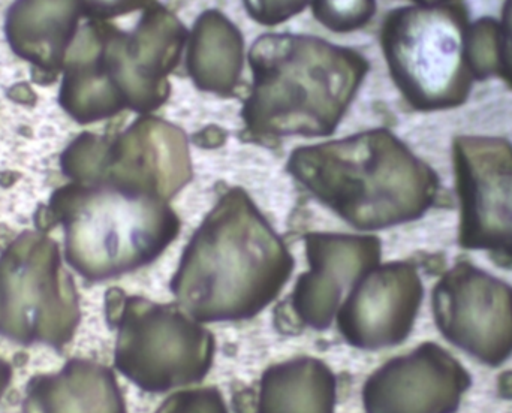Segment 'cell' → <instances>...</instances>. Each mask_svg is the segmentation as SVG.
<instances>
[{"label": "cell", "instance_id": "6da1fadb", "mask_svg": "<svg viewBox=\"0 0 512 413\" xmlns=\"http://www.w3.org/2000/svg\"><path fill=\"white\" fill-rule=\"evenodd\" d=\"M294 259L246 198L231 195L183 252L171 291L198 322L251 319L282 291Z\"/></svg>", "mask_w": 512, "mask_h": 413}, {"label": "cell", "instance_id": "7a4b0ae2", "mask_svg": "<svg viewBox=\"0 0 512 413\" xmlns=\"http://www.w3.org/2000/svg\"><path fill=\"white\" fill-rule=\"evenodd\" d=\"M47 217L65 232V259L90 282L138 270L179 234L176 214L129 180L72 182L51 195Z\"/></svg>", "mask_w": 512, "mask_h": 413}, {"label": "cell", "instance_id": "3957f363", "mask_svg": "<svg viewBox=\"0 0 512 413\" xmlns=\"http://www.w3.org/2000/svg\"><path fill=\"white\" fill-rule=\"evenodd\" d=\"M466 14L459 6L397 9L385 21L382 44L391 75L420 110L457 107L468 98Z\"/></svg>", "mask_w": 512, "mask_h": 413}, {"label": "cell", "instance_id": "277c9868", "mask_svg": "<svg viewBox=\"0 0 512 413\" xmlns=\"http://www.w3.org/2000/svg\"><path fill=\"white\" fill-rule=\"evenodd\" d=\"M108 321L117 328L114 364L150 393L201 381L212 366L215 339L180 307L108 292Z\"/></svg>", "mask_w": 512, "mask_h": 413}, {"label": "cell", "instance_id": "5b68a950", "mask_svg": "<svg viewBox=\"0 0 512 413\" xmlns=\"http://www.w3.org/2000/svg\"><path fill=\"white\" fill-rule=\"evenodd\" d=\"M80 319L77 288L59 244L42 232L18 235L0 255V336L62 349Z\"/></svg>", "mask_w": 512, "mask_h": 413}, {"label": "cell", "instance_id": "8992f818", "mask_svg": "<svg viewBox=\"0 0 512 413\" xmlns=\"http://www.w3.org/2000/svg\"><path fill=\"white\" fill-rule=\"evenodd\" d=\"M460 200L459 244L486 250L499 267H512V146L490 138L454 144Z\"/></svg>", "mask_w": 512, "mask_h": 413}, {"label": "cell", "instance_id": "52a82bcc", "mask_svg": "<svg viewBox=\"0 0 512 413\" xmlns=\"http://www.w3.org/2000/svg\"><path fill=\"white\" fill-rule=\"evenodd\" d=\"M433 315L442 336L490 367L512 357V286L459 261L432 294Z\"/></svg>", "mask_w": 512, "mask_h": 413}, {"label": "cell", "instance_id": "ba28073f", "mask_svg": "<svg viewBox=\"0 0 512 413\" xmlns=\"http://www.w3.org/2000/svg\"><path fill=\"white\" fill-rule=\"evenodd\" d=\"M472 376L441 346L426 342L394 358L363 388L366 413H456Z\"/></svg>", "mask_w": 512, "mask_h": 413}, {"label": "cell", "instance_id": "9c48e42d", "mask_svg": "<svg viewBox=\"0 0 512 413\" xmlns=\"http://www.w3.org/2000/svg\"><path fill=\"white\" fill-rule=\"evenodd\" d=\"M424 298L417 268L409 262L376 265L346 295L337 327L361 349L396 346L408 339Z\"/></svg>", "mask_w": 512, "mask_h": 413}, {"label": "cell", "instance_id": "30bf717a", "mask_svg": "<svg viewBox=\"0 0 512 413\" xmlns=\"http://www.w3.org/2000/svg\"><path fill=\"white\" fill-rule=\"evenodd\" d=\"M310 271L301 274L291 307L307 327H330L352 286L379 264L381 241L376 237L312 234L306 237Z\"/></svg>", "mask_w": 512, "mask_h": 413}, {"label": "cell", "instance_id": "8fae6325", "mask_svg": "<svg viewBox=\"0 0 512 413\" xmlns=\"http://www.w3.org/2000/svg\"><path fill=\"white\" fill-rule=\"evenodd\" d=\"M84 17L80 0H15L5 20L12 51L36 71L56 77Z\"/></svg>", "mask_w": 512, "mask_h": 413}, {"label": "cell", "instance_id": "7c38bea8", "mask_svg": "<svg viewBox=\"0 0 512 413\" xmlns=\"http://www.w3.org/2000/svg\"><path fill=\"white\" fill-rule=\"evenodd\" d=\"M23 413H126V405L108 367L74 358L60 372L27 382Z\"/></svg>", "mask_w": 512, "mask_h": 413}, {"label": "cell", "instance_id": "4fadbf2b", "mask_svg": "<svg viewBox=\"0 0 512 413\" xmlns=\"http://www.w3.org/2000/svg\"><path fill=\"white\" fill-rule=\"evenodd\" d=\"M336 376L324 363L300 358L262 376L259 413H334Z\"/></svg>", "mask_w": 512, "mask_h": 413}, {"label": "cell", "instance_id": "5bb4252c", "mask_svg": "<svg viewBox=\"0 0 512 413\" xmlns=\"http://www.w3.org/2000/svg\"><path fill=\"white\" fill-rule=\"evenodd\" d=\"M468 62L474 78H486L498 72V23L495 20H481L469 26Z\"/></svg>", "mask_w": 512, "mask_h": 413}, {"label": "cell", "instance_id": "9a60e30c", "mask_svg": "<svg viewBox=\"0 0 512 413\" xmlns=\"http://www.w3.org/2000/svg\"><path fill=\"white\" fill-rule=\"evenodd\" d=\"M373 8V0H316L315 5L324 24L337 30L360 26L372 15Z\"/></svg>", "mask_w": 512, "mask_h": 413}, {"label": "cell", "instance_id": "2e32d148", "mask_svg": "<svg viewBox=\"0 0 512 413\" xmlns=\"http://www.w3.org/2000/svg\"><path fill=\"white\" fill-rule=\"evenodd\" d=\"M158 413H228L224 399L215 388L182 391L167 400Z\"/></svg>", "mask_w": 512, "mask_h": 413}, {"label": "cell", "instance_id": "e0dca14e", "mask_svg": "<svg viewBox=\"0 0 512 413\" xmlns=\"http://www.w3.org/2000/svg\"><path fill=\"white\" fill-rule=\"evenodd\" d=\"M498 72L512 86V0H507L498 23Z\"/></svg>", "mask_w": 512, "mask_h": 413}, {"label": "cell", "instance_id": "ac0fdd59", "mask_svg": "<svg viewBox=\"0 0 512 413\" xmlns=\"http://www.w3.org/2000/svg\"><path fill=\"white\" fill-rule=\"evenodd\" d=\"M12 369L11 364L8 361L0 358V399H2L5 391L8 390L9 384H11Z\"/></svg>", "mask_w": 512, "mask_h": 413}, {"label": "cell", "instance_id": "d6986e66", "mask_svg": "<svg viewBox=\"0 0 512 413\" xmlns=\"http://www.w3.org/2000/svg\"><path fill=\"white\" fill-rule=\"evenodd\" d=\"M423 6H438L444 5L445 2H450V0H417Z\"/></svg>", "mask_w": 512, "mask_h": 413}]
</instances>
